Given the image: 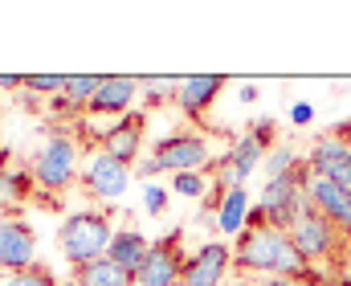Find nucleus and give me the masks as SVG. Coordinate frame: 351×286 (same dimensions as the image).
<instances>
[{"label":"nucleus","instance_id":"1a4fd4ad","mask_svg":"<svg viewBox=\"0 0 351 286\" xmlns=\"http://www.w3.org/2000/svg\"><path fill=\"white\" fill-rule=\"evenodd\" d=\"M180 237H184V229H172L168 237L152 241V254H147V262L139 266L135 286H180V278H184V254H180Z\"/></svg>","mask_w":351,"mask_h":286},{"label":"nucleus","instance_id":"a878e982","mask_svg":"<svg viewBox=\"0 0 351 286\" xmlns=\"http://www.w3.org/2000/svg\"><path fill=\"white\" fill-rule=\"evenodd\" d=\"M290 123H294V127L315 123V106H311V102H294V106H290Z\"/></svg>","mask_w":351,"mask_h":286},{"label":"nucleus","instance_id":"4468645a","mask_svg":"<svg viewBox=\"0 0 351 286\" xmlns=\"http://www.w3.org/2000/svg\"><path fill=\"white\" fill-rule=\"evenodd\" d=\"M221 91H225V78H221V74H184L180 86H176V106H180L192 123H200Z\"/></svg>","mask_w":351,"mask_h":286},{"label":"nucleus","instance_id":"423d86ee","mask_svg":"<svg viewBox=\"0 0 351 286\" xmlns=\"http://www.w3.org/2000/svg\"><path fill=\"white\" fill-rule=\"evenodd\" d=\"M306 164H311L315 176H327V180L351 189V131H348V123H335L331 131L315 135V143L306 152Z\"/></svg>","mask_w":351,"mask_h":286},{"label":"nucleus","instance_id":"0eeeda50","mask_svg":"<svg viewBox=\"0 0 351 286\" xmlns=\"http://www.w3.org/2000/svg\"><path fill=\"white\" fill-rule=\"evenodd\" d=\"M82 189L98 200H123L127 189H131V164L114 160L110 152H90L86 168H82Z\"/></svg>","mask_w":351,"mask_h":286},{"label":"nucleus","instance_id":"b1692460","mask_svg":"<svg viewBox=\"0 0 351 286\" xmlns=\"http://www.w3.org/2000/svg\"><path fill=\"white\" fill-rule=\"evenodd\" d=\"M0 286H58V278H53L45 266H29V270H21V274H8Z\"/></svg>","mask_w":351,"mask_h":286},{"label":"nucleus","instance_id":"7ed1b4c3","mask_svg":"<svg viewBox=\"0 0 351 286\" xmlns=\"http://www.w3.org/2000/svg\"><path fill=\"white\" fill-rule=\"evenodd\" d=\"M110 241H114V225H110V217L98 213V208H82V213L66 217V225L58 229V250H62V258H66L74 270L86 266V262L106 258Z\"/></svg>","mask_w":351,"mask_h":286},{"label":"nucleus","instance_id":"393cba45","mask_svg":"<svg viewBox=\"0 0 351 286\" xmlns=\"http://www.w3.org/2000/svg\"><path fill=\"white\" fill-rule=\"evenodd\" d=\"M250 135L262 143L265 152H274V139H278V123H274V119H254V123H250Z\"/></svg>","mask_w":351,"mask_h":286},{"label":"nucleus","instance_id":"9b49d317","mask_svg":"<svg viewBox=\"0 0 351 286\" xmlns=\"http://www.w3.org/2000/svg\"><path fill=\"white\" fill-rule=\"evenodd\" d=\"M135 98H143V91H139V78H131V74H110V78H102V82H98V91H94V98H90L86 115L123 119V115H131Z\"/></svg>","mask_w":351,"mask_h":286},{"label":"nucleus","instance_id":"6ab92c4d","mask_svg":"<svg viewBox=\"0 0 351 286\" xmlns=\"http://www.w3.org/2000/svg\"><path fill=\"white\" fill-rule=\"evenodd\" d=\"M172 192L184 196V200H204V196L213 192L208 172H180V176H172Z\"/></svg>","mask_w":351,"mask_h":286},{"label":"nucleus","instance_id":"dca6fc26","mask_svg":"<svg viewBox=\"0 0 351 286\" xmlns=\"http://www.w3.org/2000/svg\"><path fill=\"white\" fill-rule=\"evenodd\" d=\"M147 254H152V241L139 233V229H131V225H123V229H114V241H110V250H106V258H114L123 270H131V274H139V266L147 262Z\"/></svg>","mask_w":351,"mask_h":286},{"label":"nucleus","instance_id":"4be33fe9","mask_svg":"<svg viewBox=\"0 0 351 286\" xmlns=\"http://www.w3.org/2000/svg\"><path fill=\"white\" fill-rule=\"evenodd\" d=\"M21 91H37V95L58 98L66 91V74H25L21 78Z\"/></svg>","mask_w":351,"mask_h":286},{"label":"nucleus","instance_id":"ddd939ff","mask_svg":"<svg viewBox=\"0 0 351 286\" xmlns=\"http://www.w3.org/2000/svg\"><path fill=\"white\" fill-rule=\"evenodd\" d=\"M143 127H147V115H143V110H131V115L114 119V123L98 135V147L110 152L114 160L131 164V160L139 156V147H143Z\"/></svg>","mask_w":351,"mask_h":286},{"label":"nucleus","instance_id":"bb28decb","mask_svg":"<svg viewBox=\"0 0 351 286\" xmlns=\"http://www.w3.org/2000/svg\"><path fill=\"white\" fill-rule=\"evenodd\" d=\"M241 286H315V283H294V278H245Z\"/></svg>","mask_w":351,"mask_h":286},{"label":"nucleus","instance_id":"f3484780","mask_svg":"<svg viewBox=\"0 0 351 286\" xmlns=\"http://www.w3.org/2000/svg\"><path fill=\"white\" fill-rule=\"evenodd\" d=\"M250 213H254L250 189H229L225 200H221V208H217V229L237 241V237L245 233V225H250Z\"/></svg>","mask_w":351,"mask_h":286},{"label":"nucleus","instance_id":"5701e85b","mask_svg":"<svg viewBox=\"0 0 351 286\" xmlns=\"http://www.w3.org/2000/svg\"><path fill=\"white\" fill-rule=\"evenodd\" d=\"M168 200H172V189H164V184H156V180L143 184V213H147V217H160V213L168 208Z\"/></svg>","mask_w":351,"mask_h":286},{"label":"nucleus","instance_id":"c756f323","mask_svg":"<svg viewBox=\"0 0 351 286\" xmlns=\"http://www.w3.org/2000/svg\"><path fill=\"white\" fill-rule=\"evenodd\" d=\"M0 217H8V204H4V196H0Z\"/></svg>","mask_w":351,"mask_h":286},{"label":"nucleus","instance_id":"2eb2a0df","mask_svg":"<svg viewBox=\"0 0 351 286\" xmlns=\"http://www.w3.org/2000/svg\"><path fill=\"white\" fill-rule=\"evenodd\" d=\"M265 156H269V152H265L262 143H258L250 131H241V135H233V147H229L221 160L233 168V184H237V189H250V176L265 164Z\"/></svg>","mask_w":351,"mask_h":286},{"label":"nucleus","instance_id":"f257e3e1","mask_svg":"<svg viewBox=\"0 0 351 286\" xmlns=\"http://www.w3.org/2000/svg\"><path fill=\"white\" fill-rule=\"evenodd\" d=\"M233 270L250 278H294V283H315L327 286V274L315 270L290 241L286 229L274 225H250L233 241Z\"/></svg>","mask_w":351,"mask_h":286},{"label":"nucleus","instance_id":"9d476101","mask_svg":"<svg viewBox=\"0 0 351 286\" xmlns=\"http://www.w3.org/2000/svg\"><path fill=\"white\" fill-rule=\"evenodd\" d=\"M233 270V246L225 241H204L192 258H184V286H225Z\"/></svg>","mask_w":351,"mask_h":286},{"label":"nucleus","instance_id":"7c9ffc66","mask_svg":"<svg viewBox=\"0 0 351 286\" xmlns=\"http://www.w3.org/2000/svg\"><path fill=\"white\" fill-rule=\"evenodd\" d=\"M180 286H184V283H180Z\"/></svg>","mask_w":351,"mask_h":286},{"label":"nucleus","instance_id":"aec40b11","mask_svg":"<svg viewBox=\"0 0 351 286\" xmlns=\"http://www.w3.org/2000/svg\"><path fill=\"white\" fill-rule=\"evenodd\" d=\"M302 160H298V152L294 147H274L269 156H265V164H262V172H265V180H278V176H286V172H294Z\"/></svg>","mask_w":351,"mask_h":286},{"label":"nucleus","instance_id":"cd10ccee","mask_svg":"<svg viewBox=\"0 0 351 286\" xmlns=\"http://www.w3.org/2000/svg\"><path fill=\"white\" fill-rule=\"evenodd\" d=\"M237 98H241V102H258V86H254V82H241Z\"/></svg>","mask_w":351,"mask_h":286},{"label":"nucleus","instance_id":"412c9836","mask_svg":"<svg viewBox=\"0 0 351 286\" xmlns=\"http://www.w3.org/2000/svg\"><path fill=\"white\" fill-rule=\"evenodd\" d=\"M176 86L180 78H139V91H143V102L147 106H160V102H176Z\"/></svg>","mask_w":351,"mask_h":286},{"label":"nucleus","instance_id":"20e7f679","mask_svg":"<svg viewBox=\"0 0 351 286\" xmlns=\"http://www.w3.org/2000/svg\"><path fill=\"white\" fill-rule=\"evenodd\" d=\"M29 168H33L37 189L66 192V189H74V184L82 180V152H78V143H74L66 131H53V135L41 143V152L33 156Z\"/></svg>","mask_w":351,"mask_h":286},{"label":"nucleus","instance_id":"6e6552de","mask_svg":"<svg viewBox=\"0 0 351 286\" xmlns=\"http://www.w3.org/2000/svg\"><path fill=\"white\" fill-rule=\"evenodd\" d=\"M29 266H37V233L25 217L8 213V217H0V270L21 274Z\"/></svg>","mask_w":351,"mask_h":286},{"label":"nucleus","instance_id":"f8f14e48","mask_svg":"<svg viewBox=\"0 0 351 286\" xmlns=\"http://www.w3.org/2000/svg\"><path fill=\"white\" fill-rule=\"evenodd\" d=\"M306 192H311V208H315L319 217H327L335 229H343L351 237V189H343V184H335V180L311 172Z\"/></svg>","mask_w":351,"mask_h":286},{"label":"nucleus","instance_id":"f03ea898","mask_svg":"<svg viewBox=\"0 0 351 286\" xmlns=\"http://www.w3.org/2000/svg\"><path fill=\"white\" fill-rule=\"evenodd\" d=\"M213 168V143L200 135V131H192V127H184V131H172V135H164L156 147H152V156L135 168L143 180H156V176H164V172H208Z\"/></svg>","mask_w":351,"mask_h":286},{"label":"nucleus","instance_id":"c85d7f7f","mask_svg":"<svg viewBox=\"0 0 351 286\" xmlns=\"http://www.w3.org/2000/svg\"><path fill=\"white\" fill-rule=\"evenodd\" d=\"M0 91H21V78H12V74H0Z\"/></svg>","mask_w":351,"mask_h":286},{"label":"nucleus","instance_id":"a211bd4d","mask_svg":"<svg viewBox=\"0 0 351 286\" xmlns=\"http://www.w3.org/2000/svg\"><path fill=\"white\" fill-rule=\"evenodd\" d=\"M74 286H135V274L123 270L114 258H98L74 270Z\"/></svg>","mask_w":351,"mask_h":286},{"label":"nucleus","instance_id":"39448f33","mask_svg":"<svg viewBox=\"0 0 351 286\" xmlns=\"http://www.w3.org/2000/svg\"><path fill=\"white\" fill-rule=\"evenodd\" d=\"M286 233H290L294 250H298L315 270H323V266H331V262L339 266V262H343V254H348V241H351L343 229H335V225H331L327 217H319L315 208H311V213H302Z\"/></svg>","mask_w":351,"mask_h":286}]
</instances>
